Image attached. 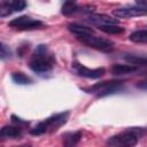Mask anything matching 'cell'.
<instances>
[{
  "mask_svg": "<svg viewBox=\"0 0 147 147\" xmlns=\"http://www.w3.org/2000/svg\"><path fill=\"white\" fill-rule=\"evenodd\" d=\"M138 70L137 65L133 64H114L111 67V72L115 76H122V75H126V74H132L134 71Z\"/></svg>",
  "mask_w": 147,
  "mask_h": 147,
  "instance_id": "13",
  "label": "cell"
},
{
  "mask_svg": "<svg viewBox=\"0 0 147 147\" xmlns=\"http://www.w3.org/2000/svg\"><path fill=\"white\" fill-rule=\"evenodd\" d=\"M82 133L80 131L69 132L63 136V147H76L80 141Z\"/></svg>",
  "mask_w": 147,
  "mask_h": 147,
  "instance_id": "14",
  "label": "cell"
},
{
  "mask_svg": "<svg viewBox=\"0 0 147 147\" xmlns=\"http://www.w3.org/2000/svg\"><path fill=\"white\" fill-rule=\"evenodd\" d=\"M137 87H138V88H141V90L147 91V80H144V82L138 83V84H137Z\"/></svg>",
  "mask_w": 147,
  "mask_h": 147,
  "instance_id": "22",
  "label": "cell"
},
{
  "mask_svg": "<svg viewBox=\"0 0 147 147\" xmlns=\"http://www.w3.org/2000/svg\"><path fill=\"white\" fill-rule=\"evenodd\" d=\"M78 10V6L76 2L74 1H67L62 5V8H61V13L65 16H69V15H72L74 13H76Z\"/></svg>",
  "mask_w": 147,
  "mask_h": 147,
  "instance_id": "17",
  "label": "cell"
},
{
  "mask_svg": "<svg viewBox=\"0 0 147 147\" xmlns=\"http://www.w3.org/2000/svg\"><path fill=\"white\" fill-rule=\"evenodd\" d=\"M68 30L77 37H82V36H86V34H90V33H94L93 29L88 28V26H85V25H82V24H78V23H69L68 24Z\"/></svg>",
  "mask_w": 147,
  "mask_h": 147,
  "instance_id": "12",
  "label": "cell"
},
{
  "mask_svg": "<svg viewBox=\"0 0 147 147\" xmlns=\"http://www.w3.org/2000/svg\"><path fill=\"white\" fill-rule=\"evenodd\" d=\"M29 147H30V146H29Z\"/></svg>",
  "mask_w": 147,
  "mask_h": 147,
  "instance_id": "24",
  "label": "cell"
},
{
  "mask_svg": "<svg viewBox=\"0 0 147 147\" xmlns=\"http://www.w3.org/2000/svg\"><path fill=\"white\" fill-rule=\"evenodd\" d=\"M9 54H10V52H9V49H7V46L5 44H1V59L5 60L7 56H9Z\"/></svg>",
  "mask_w": 147,
  "mask_h": 147,
  "instance_id": "20",
  "label": "cell"
},
{
  "mask_svg": "<svg viewBox=\"0 0 147 147\" xmlns=\"http://www.w3.org/2000/svg\"><path fill=\"white\" fill-rule=\"evenodd\" d=\"M8 26L16 29V30H36V29H40L44 26V23L39 20L32 18L28 15H23V16H18L16 18H13L9 23Z\"/></svg>",
  "mask_w": 147,
  "mask_h": 147,
  "instance_id": "6",
  "label": "cell"
},
{
  "mask_svg": "<svg viewBox=\"0 0 147 147\" xmlns=\"http://www.w3.org/2000/svg\"><path fill=\"white\" fill-rule=\"evenodd\" d=\"M68 117H69L68 111L54 114L51 117H47L44 121H41L40 123H38L33 129H31L30 133L32 136H40V134H44L47 132L56 131L60 126H62L67 122Z\"/></svg>",
  "mask_w": 147,
  "mask_h": 147,
  "instance_id": "3",
  "label": "cell"
},
{
  "mask_svg": "<svg viewBox=\"0 0 147 147\" xmlns=\"http://www.w3.org/2000/svg\"><path fill=\"white\" fill-rule=\"evenodd\" d=\"M26 7V2L22 0H15V1H5L2 0L0 2V16L6 17L11 15L13 13L22 11Z\"/></svg>",
  "mask_w": 147,
  "mask_h": 147,
  "instance_id": "9",
  "label": "cell"
},
{
  "mask_svg": "<svg viewBox=\"0 0 147 147\" xmlns=\"http://www.w3.org/2000/svg\"><path fill=\"white\" fill-rule=\"evenodd\" d=\"M129 39L136 44H147V29H140L133 31L129 36Z\"/></svg>",
  "mask_w": 147,
  "mask_h": 147,
  "instance_id": "15",
  "label": "cell"
},
{
  "mask_svg": "<svg viewBox=\"0 0 147 147\" xmlns=\"http://www.w3.org/2000/svg\"><path fill=\"white\" fill-rule=\"evenodd\" d=\"M99 30L108 33V34H119L124 32V28L117 25H103V26H99Z\"/></svg>",
  "mask_w": 147,
  "mask_h": 147,
  "instance_id": "18",
  "label": "cell"
},
{
  "mask_svg": "<svg viewBox=\"0 0 147 147\" xmlns=\"http://www.w3.org/2000/svg\"><path fill=\"white\" fill-rule=\"evenodd\" d=\"M21 147H29V146H21Z\"/></svg>",
  "mask_w": 147,
  "mask_h": 147,
  "instance_id": "23",
  "label": "cell"
},
{
  "mask_svg": "<svg viewBox=\"0 0 147 147\" xmlns=\"http://www.w3.org/2000/svg\"><path fill=\"white\" fill-rule=\"evenodd\" d=\"M147 133L145 127H127L124 131L108 138L107 145L110 147H134Z\"/></svg>",
  "mask_w": 147,
  "mask_h": 147,
  "instance_id": "2",
  "label": "cell"
},
{
  "mask_svg": "<svg viewBox=\"0 0 147 147\" xmlns=\"http://www.w3.org/2000/svg\"><path fill=\"white\" fill-rule=\"evenodd\" d=\"M113 14L117 18H131V17H138V16L147 15V10L134 3L131 6H125V7L114 9Z\"/></svg>",
  "mask_w": 147,
  "mask_h": 147,
  "instance_id": "8",
  "label": "cell"
},
{
  "mask_svg": "<svg viewBox=\"0 0 147 147\" xmlns=\"http://www.w3.org/2000/svg\"><path fill=\"white\" fill-rule=\"evenodd\" d=\"M30 69L38 75H46L53 70L54 57L49 53L46 45H39L29 62Z\"/></svg>",
  "mask_w": 147,
  "mask_h": 147,
  "instance_id": "1",
  "label": "cell"
},
{
  "mask_svg": "<svg viewBox=\"0 0 147 147\" xmlns=\"http://www.w3.org/2000/svg\"><path fill=\"white\" fill-rule=\"evenodd\" d=\"M11 79H13L14 83L20 84V85H28V84L32 83V79L29 76H26L24 72H22V71L13 72L11 74Z\"/></svg>",
  "mask_w": 147,
  "mask_h": 147,
  "instance_id": "16",
  "label": "cell"
},
{
  "mask_svg": "<svg viewBox=\"0 0 147 147\" xmlns=\"http://www.w3.org/2000/svg\"><path fill=\"white\" fill-rule=\"evenodd\" d=\"M72 69L76 72V75L84 77V78H88V79H98L100 77H102L106 72L105 68H87L85 65H83L82 63L75 61L72 62Z\"/></svg>",
  "mask_w": 147,
  "mask_h": 147,
  "instance_id": "7",
  "label": "cell"
},
{
  "mask_svg": "<svg viewBox=\"0 0 147 147\" xmlns=\"http://www.w3.org/2000/svg\"><path fill=\"white\" fill-rule=\"evenodd\" d=\"M87 21L94 25L103 26V25H117L118 20L106 15V14H90L87 17Z\"/></svg>",
  "mask_w": 147,
  "mask_h": 147,
  "instance_id": "10",
  "label": "cell"
},
{
  "mask_svg": "<svg viewBox=\"0 0 147 147\" xmlns=\"http://www.w3.org/2000/svg\"><path fill=\"white\" fill-rule=\"evenodd\" d=\"M125 60L130 63V64H133V65H145L147 67V57H144V56H133V55H129V56H125Z\"/></svg>",
  "mask_w": 147,
  "mask_h": 147,
  "instance_id": "19",
  "label": "cell"
},
{
  "mask_svg": "<svg viewBox=\"0 0 147 147\" xmlns=\"http://www.w3.org/2000/svg\"><path fill=\"white\" fill-rule=\"evenodd\" d=\"M123 82L122 80H106L98 83L88 88H84V91H87L90 93H94L98 96H106L114 93H117L122 90Z\"/></svg>",
  "mask_w": 147,
  "mask_h": 147,
  "instance_id": "5",
  "label": "cell"
},
{
  "mask_svg": "<svg viewBox=\"0 0 147 147\" xmlns=\"http://www.w3.org/2000/svg\"><path fill=\"white\" fill-rule=\"evenodd\" d=\"M77 39L93 48V49H96V51H101V52H110L114 49L115 47V44L114 41H111L110 39H107V38H103V37H99L94 33H90V34H86V36H82V37H77Z\"/></svg>",
  "mask_w": 147,
  "mask_h": 147,
  "instance_id": "4",
  "label": "cell"
},
{
  "mask_svg": "<svg viewBox=\"0 0 147 147\" xmlns=\"http://www.w3.org/2000/svg\"><path fill=\"white\" fill-rule=\"evenodd\" d=\"M21 134H22V126H18V125H6L0 131V136L3 139L18 138Z\"/></svg>",
  "mask_w": 147,
  "mask_h": 147,
  "instance_id": "11",
  "label": "cell"
},
{
  "mask_svg": "<svg viewBox=\"0 0 147 147\" xmlns=\"http://www.w3.org/2000/svg\"><path fill=\"white\" fill-rule=\"evenodd\" d=\"M136 5H138L139 7H142L144 9L147 10V0H139V1H136Z\"/></svg>",
  "mask_w": 147,
  "mask_h": 147,
  "instance_id": "21",
  "label": "cell"
}]
</instances>
